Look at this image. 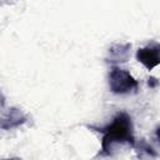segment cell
<instances>
[{
	"mask_svg": "<svg viewBox=\"0 0 160 160\" xmlns=\"http://www.w3.org/2000/svg\"><path fill=\"white\" fill-rule=\"evenodd\" d=\"M109 88L111 92L124 95L136 91L139 88V82L128 70L112 66L109 72Z\"/></svg>",
	"mask_w": 160,
	"mask_h": 160,
	"instance_id": "2",
	"label": "cell"
},
{
	"mask_svg": "<svg viewBox=\"0 0 160 160\" xmlns=\"http://www.w3.org/2000/svg\"><path fill=\"white\" fill-rule=\"evenodd\" d=\"M130 49L131 44H112L109 48L108 56H106V62L110 64H121L126 62L130 58Z\"/></svg>",
	"mask_w": 160,
	"mask_h": 160,
	"instance_id": "5",
	"label": "cell"
},
{
	"mask_svg": "<svg viewBox=\"0 0 160 160\" xmlns=\"http://www.w3.org/2000/svg\"><path fill=\"white\" fill-rule=\"evenodd\" d=\"M96 131L102 134L101 139V150L100 154L104 156L112 155V150L119 144H128L134 146L135 136H134V125L131 116L126 111H119L112 121L104 128H94Z\"/></svg>",
	"mask_w": 160,
	"mask_h": 160,
	"instance_id": "1",
	"label": "cell"
},
{
	"mask_svg": "<svg viewBox=\"0 0 160 160\" xmlns=\"http://www.w3.org/2000/svg\"><path fill=\"white\" fill-rule=\"evenodd\" d=\"M28 121V116L18 108H10L9 111L0 118V128L2 130H11L24 125Z\"/></svg>",
	"mask_w": 160,
	"mask_h": 160,
	"instance_id": "4",
	"label": "cell"
},
{
	"mask_svg": "<svg viewBox=\"0 0 160 160\" xmlns=\"http://www.w3.org/2000/svg\"><path fill=\"white\" fill-rule=\"evenodd\" d=\"M5 160H20V159H16V158H12V159H5Z\"/></svg>",
	"mask_w": 160,
	"mask_h": 160,
	"instance_id": "8",
	"label": "cell"
},
{
	"mask_svg": "<svg viewBox=\"0 0 160 160\" xmlns=\"http://www.w3.org/2000/svg\"><path fill=\"white\" fill-rule=\"evenodd\" d=\"M159 52H160V46H159V44L154 42V44H150L148 46L139 48L136 51V59L148 70H152L160 62Z\"/></svg>",
	"mask_w": 160,
	"mask_h": 160,
	"instance_id": "3",
	"label": "cell"
},
{
	"mask_svg": "<svg viewBox=\"0 0 160 160\" xmlns=\"http://www.w3.org/2000/svg\"><path fill=\"white\" fill-rule=\"evenodd\" d=\"M132 148H135V149H136V151H138V152H140V155H141V154H145L146 156H150V158H156V156H158L156 150H155L150 144H148L144 139H141L138 144L135 142Z\"/></svg>",
	"mask_w": 160,
	"mask_h": 160,
	"instance_id": "6",
	"label": "cell"
},
{
	"mask_svg": "<svg viewBox=\"0 0 160 160\" xmlns=\"http://www.w3.org/2000/svg\"><path fill=\"white\" fill-rule=\"evenodd\" d=\"M148 84H149L150 88H155V86L158 85V80H156L155 78H150L149 81H148Z\"/></svg>",
	"mask_w": 160,
	"mask_h": 160,
	"instance_id": "7",
	"label": "cell"
}]
</instances>
